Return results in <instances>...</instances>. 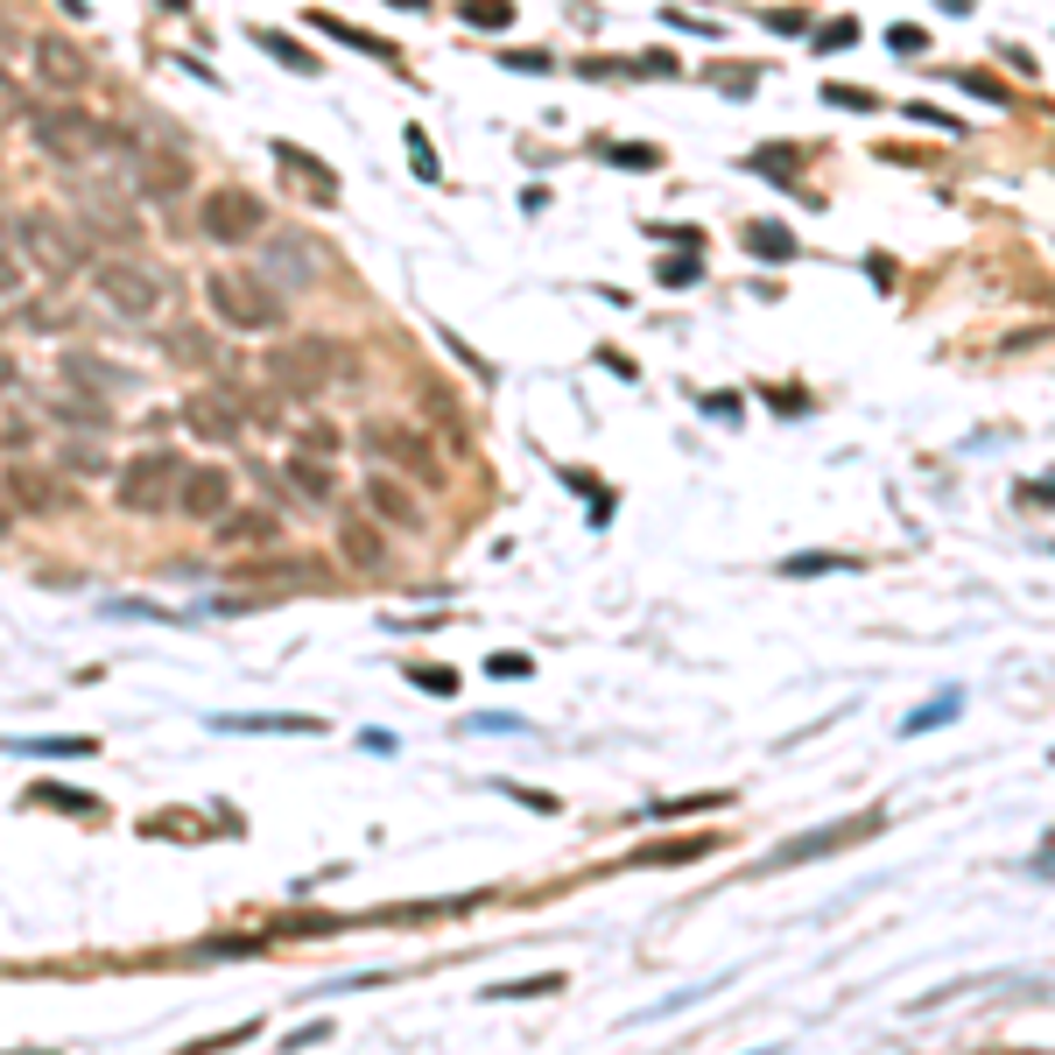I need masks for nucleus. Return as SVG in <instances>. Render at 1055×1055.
Returning <instances> with one entry per match:
<instances>
[{"label": "nucleus", "mask_w": 1055, "mask_h": 1055, "mask_svg": "<svg viewBox=\"0 0 1055 1055\" xmlns=\"http://www.w3.org/2000/svg\"><path fill=\"white\" fill-rule=\"evenodd\" d=\"M360 374V360H352L338 338H281L275 352H267V380H275V394H296V401H317L331 380H352Z\"/></svg>", "instance_id": "1"}, {"label": "nucleus", "mask_w": 1055, "mask_h": 1055, "mask_svg": "<svg viewBox=\"0 0 1055 1055\" xmlns=\"http://www.w3.org/2000/svg\"><path fill=\"white\" fill-rule=\"evenodd\" d=\"M14 247H22L28 267H42V275H78L85 261H92V240H85V226H71L64 212H50V204H28V212H14Z\"/></svg>", "instance_id": "2"}, {"label": "nucleus", "mask_w": 1055, "mask_h": 1055, "mask_svg": "<svg viewBox=\"0 0 1055 1055\" xmlns=\"http://www.w3.org/2000/svg\"><path fill=\"white\" fill-rule=\"evenodd\" d=\"M204 296H212V317L226 324V331H281V317H289L281 289L261 275V267H226V275L204 281Z\"/></svg>", "instance_id": "3"}, {"label": "nucleus", "mask_w": 1055, "mask_h": 1055, "mask_svg": "<svg viewBox=\"0 0 1055 1055\" xmlns=\"http://www.w3.org/2000/svg\"><path fill=\"white\" fill-rule=\"evenodd\" d=\"M28 134H36V148H42V155H56V162L92 155L99 141H106V148H121V141H127L121 127L85 121V113H71V106H28Z\"/></svg>", "instance_id": "4"}, {"label": "nucleus", "mask_w": 1055, "mask_h": 1055, "mask_svg": "<svg viewBox=\"0 0 1055 1055\" xmlns=\"http://www.w3.org/2000/svg\"><path fill=\"white\" fill-rule=\"evenodd\" d=\"M176 479H184V457H176V451H148V457H134V465L121 472L113 500H121L127 514H162L176 500Z\"/></svg>", "instance_id": "5"}, {"label": "nucleus", "mask_w": 1055, "mask_h": 1055, "mask_svg": "<svg viewBox=\"0 0 1055 1055\" xmlns=\"http://www.w3.org/2000/svg\"><path fill=\"white\" fill-rule=\"evenodd\" d=\"M92 281H99V296H106L121 317H155L162 296H169V289H162V275H155L148 261H99Z\"/></svg>", "instance_id": "6"}, {"label": "nucleus", "mask_w": 1055, "mask_h": 1055, "mask_svg": "<svg viewBox=\"0 0 1055 1055\" xmlns=\"http://www.w3.org/2000/svg\"><path fill=\"white\" fill-rule=\"evenodd\" d=\"M121 155H127L134 190H141V198H184V184H190V162H184V148H141V141L127 134V141H121Z\"/></svg>", "instance_id": "7"}, {"label": "nucleus", "mask_w": 1055, "mask_h": 1055, "mask_svg": "<svg viewBox=\"0 0 1055 1055\" xmlns=\"http://www.w3.org/2000/svg\"><path fill=\"white\" fill-rule=\"evenodd\" d=\"M198 226L212 233V240L240 247V240H254V233H267V204L247 198V190H212V198H204V212H198Z\"/></svg>", "instance_id": "8"}, {"label": "nucleus", "mask_w": 1055, "mask_h": 1055, "mask_svg": "<svg viewBox=\"0 0 1055 1055\" xmlns=\"http://www.w3.org/2000/svg\"><path fill=\"white\" fill-rule=\"evenodd\" d=\"M184 429H198L204 443H240V401L233 388H190L184 394Z\"/></svg>", "instance_id": "9"}, {"label": "nucleus", "mask_w": 1055, "mask_h": 1055, "mask_svg": "<svg viewBox=\"0 0 1055 1055\" xmlns=\"http://www.w3.org/2000/svg\"><path fill=\"white\" fill-rule=\"evenodd\" d=\"M366 451H380V457H394V465H409L423 486H437L443 479V465H437V451L423 443V429H401V423H374L366 429Z\"/></svg>", "instance_id": "10"}, {"label": "nucleus", "mask_w": 1055, "mask_h": 1055, "mask_svg": "<svg viewBox=\"0 0 1055 1055\" xmlns=\"http://www.w3.org/2000/svg\"><path fill=\"white\" fill-rule=\"evenodd\" d=\"M176 507L190 514V522H218V514L233 507V479L218 465H198V472H184L176 479Z\"/></svg>", "instance_id": "11"}, {"label": "nucleus", "mask_w": 1055, "mask_h": 1055, "mask_svg": "<svg viewBox=\"0 0 1055 1055\" xmlns=\"http://www.w3.org/2000/svg\"><path fill=\"white\" fill-rule=\"evenodd\" d=\"M36 71H42V85H56V92H85V78H92L85 50L64 42V36H36Z\"/></svg>", "instance_id": "12"}, {"label": "nucleus", "mask_w": 1055, "mask_h": 1055, "mask_svg": "<svg viewBox=\"0 0 1055 1055\" xmlns=\"http://www.w3.org/2000/svg\"><path fill=\"white\" fill-rule=\"evenodd\" d=\"M275 162H281V176H289L296 190H303L310 204H338V176L324 169L310 148H296V141H275Z\"/></svg>", "instance_id": "13"}, {"label": "nucleus", "mask_w": 1055, "mask_h": 1055, "mask_svg": "<svg viewBox=\"0 0 1055 1055\" xmlns=\"http://www.w3.org/2000/svg\"><path fill=\"white\" fill-rule=\"evenodd\" d=\"M0 493H8V507H28V514H56V507H64L56 479H50V472H36V465H14L8 479H0Z\"/></svg>", "instance_id": "14"}, {"label": "nucleus", "mask_w": 1055, "mask_h": 1055, "mask_svg": "<svg viewBox=\"0 0 1055 1055\" xmlns=\"http://www.w3.org/2000/svg\"><path fill=\"white\" fill-rule=\"evenodd\" d=\"M50 415L56 423H78V429H106L113 423V409H106V394H92V388H50Z\"/></svg>", "instance_id": "15"}, {"label": "nucleus", "mask_w": 1055, "mask_h": 1055, "mask_svg": "<svg viewBox=\"0 0 1055 1055\" xmlns=\"http://www.w3.org/2000/svg\"><path fill=\"white\" fill-rule=\"evenodd\" d=\"M56 374L71 380V388H92V394H121V388H134V374H121L113 360H92V352H64V366Z\"/></svg>", "instance_id": "16"}, {"label": "nucleus", "mask_w": 1055, "mask_h": 1055, "mask_svg": "<svg viewBox=\"0 0 1055 1055\" xmlns=\"http://www.w3.org/2000/svg\"><path fill=\"white\" fill-rule=\"evenodd\" d=\"M338 556H346L352 570H380V563H388V535H380L374 522H360V514H352V522L338 528Z\"/></svg>", "instance_id": "17"}, {"label": "nucleus", "mask_w": 1055, "mask_h": 1055, "mask_svg": "<svg viewBox=\"0 0 1055 1055\" xmlns=\"http://www.w3.org/2000/svg\"><path fill=\"white\" fill-rule=\"evenodd\" d=\"M218 542L226 549H267V542H281V522L275 514H218Z\"/></svg>", "instance_id": "18"}, {"label": "nucleus", "mask_w": 1055, "mask_h": 1055, "mask_svg": "<svg viewBox=\"0 0 1055 1055\" xmlns=\"http://www.w3.org/2000/svg\"><path fill=\"white\" fill-rule=\"evenodd\" d=\"M866 830H880V816H858V824H838V830H824V838H795V844H781L775 866H795V858H824V852H838L844 838H866Z\"/></svg>", "instance_id": "19"}, {"label": "nucleus", "mask_w": 1055, "mask_h": 1055, "mask_svg": "<svg viewBox=\"0 0 1055 1055\" xmlns=\"http://www.w3.org/2000/svg\"><path fill=\"white\" fill-rule=\"evenodd\" d=\"M366 500H374L380 522H394V528H423V507L409 500V486H401V479H374V486H366Z\"/></svg>", "instance_id": "20"}, {"label": "nucleus", "mask_w": 1055, "mask_h": 1055, "mask_svg": "<svg viewBox=\"0 0 1055 1055\" xmlns=\"http://www.w3.org/2000/svg\"><path fill=\"white\" fill-rule=\"evenodd\" d=\"M289 486H303V500L310 507H324V500H331V465H324V457H289Z\"/></svg>", "instance_id": "21"}, {"label": "nucleus", "mask_w": 1055, "mask_h": 1055, "mask_svg": "<svg viewBox=\"0 0 1055 1055\" xmlns=\"http://www.w3.org/2000/svg\"><path fill=\"white\" fill-rule=\"evenodd\" d=\"M92 233H106V240H134V218L113 212V198H92V204H85V240H92Z\"/></svg>", "instance_id": "22"}, {"label": "nucleus", "mask_w": 1055, "mask_h": 1055, "mask_svg": "<svg viewBox=\"0 0 1055 1055\" xmlns=\"http://www.w3.org/2000/svg\"><path fill=\"white\" fill-rule=\"evenodd\" d=\"M317 28H324V36H338V42H352V50H366V56H380V64L394 56L380 36H366V28H346V22H331V14H317Z\"/></svg>", "instance_id": "23"}, {"label": "nucleus", "mask_w": 1055, "mask_h": 1055, "mask_svg": "<svg viewBox=\"0 0 1055 1055\" xmlns=\"http://www.w3.org/2000/svg\"><path fill=\"white\" fill-rule=\"evenodd\" d=\"M746 247H753V254H767V261H789L795 254V240L781 226H746Z\"/></svg>", "instance_id": "24"}, {"label": "nucleus", "mask_w": 1055, "mask_h": 1055, "mask_svg": "<svg viewBox=\"0 0 1055 1055\" xmlns=\"http://www.w3.org/2000/svg\"><path fill=\"white\" fill-rule=\"evenodd\" d=\"M711 85H732V99H746L753 85H761V71L753 64H711Z\"/></svg>", "instance_id": "25"}, {"label": "nucleus", "mask_w": 1055, "mask_h": 1055, "mask_svg": "<svg viewBox=\"0 0 1055 1055\" xmlns=\"http://www.w3.org/2000/svg\"><path fill=\"white\" fill-rule=\"evenodd\" d=\"M275 275H296V281H310V247H296V240H275Z\"/></svg>", "instance_id": "26"}, {"label": "nucleus", "mask_w": 1055, "mask_h": 1055, "mask_svg": "<svg viewBox=\"0 0 1055 1055\" xmlns=\"http://www.w3.org/2000/svg\"><path fill=\"white\" fill-rule=\"evenodd\" d=\"M465 22H479V28H507V22H514V8H507V0H465Z\"/></svg>", "instance_id": "27"}, {"label": "nucleus", "mask_w": 1055, "mask_h": 1055, "mask_svg": "<svg viewBox=\"0 0 1055 1055\" xmlns=\"http://www.w3.org/2000/svg\"><path fill=\"white\" fill-rule=\"evenodd\" d=\"M169 352L190 360V366H204V360H212V338H204V331H169Z\"/></svg>", "instance_id": "28"}, {"label": "nucleus", "mask_w": 1055, "mask_h": 1055, "mask_svg": "<svg viewBox=\"0 0 1055 1055\" xmlns=\"http://www.w3.org/2000/svg\"><path fill=\"white\" fill-rule=\"evenodd\" d=\"M36 802H50V809H71V816H99L92 795H71V789H36Z\"/></svg>", "instance_id": "29"}, {"label": "nucleus", "mask_w": 1055, "mask_h": 1055, "mask_svg": "<svg viewBox=\"0 0 1055 1055\" xmlns=\"http://www.w3.org/2000/svg\"><path fill=\"white\" fill-rule=\"evenodd\" d=\"M303 451H310V457H331V451H338V429H331V423H310V429H303Z\"/></svg>", "instance_id": "30"}, {"label": "nucleus", "mask_w": 1055, "mask_h": 1055, "mask_svg": "<svg viewBox=\"0 0 1055 1055\" xmlns=\"http://www.w3.org/2000/svg\"><path fill=\"white\" fill-rule=\"evenodd\" d=\"M844 42H858V22H830L824 36H816V50H844Z\"/></svg>", "instance_id": "31"}, {"label": "nucleus", "mask_w": 1055, "mask_h": 1055, "mask_svg": "<svg viewBox=\"0 0 1055 1055\" xmlns=\"http://www.w3.org/2000/svg\"><path fill=\"white\" fill-rule=\"evenodd\" d=\"M14 289H22V261L0 247V296H14Z\"/></svg>", "instance_id": "32"}, {"label": "nucleus", "mask_w": 1055, "mask_h": 1055, "mask_svg": "<svg viewBox=\"0 0 1055 1055\" xmlns=\"http://www.w3.org/2000/svg\"><path fill=\"white\" fill-rule=\"evenodd\" d=\"M887 42H894V50H901V56H915V50H922V42H929V36H922V28H908V22H901V28H894V36H887Z\"/></svg>", "instance_id": "33"}, {"label": "nucleus", "mask_w": 1055, "mask_h": 1055, "mask_svg": "<svg viewBox=\"0 0 1055 1055\" xmlns=\"http://www.w3.org/2000/svg\"><path fill=\"white\" fill-rule=\"evenodd\" d=\"M409 148H415V169H423V176H437V155H429V141H423V134H409Z\"/></svg>", "instance_id": "34"}, {"label": "nucleus", "mask_w": 1055, "mask_h": 1055, "mask_svg": "<svg viewBox=\"0 0 1055 1055\" xmlns=\"http://www.w3.org/2000/svg\"><path fill=\"white\" fill-rule=\"evenodd\" d=\"M64 457H71L78 472H99V443H78V451H64Z\"/></svg>", "instance_id": "35"}, {"label": "nucleus", "mask_w": 1055, "mask_h": 1055, "mask_svg": "<svg viewBox=\"0 0 1055 1055\" xmlns=\"http://www.w3.org/2000/svg\"><path fill=\"white\" fill-rule=\"evenodd\" d=\"M662 281H696V261H662Z\"/></svg>", "instance_id": "36"}, {"label": "nucleus", "mask_w": 1055, "mask_h": 1055, "mask_svg": "<svg viewBox=\"0 0 1055 1055\" xmlns=\"http://www.w3.org/2000/svg\"><path fill=\"white\" fill-rule=\"evenodd\" d=\"M14 528V507H8V493H0V535H8Z\"/></svg>", "instance_id": "37"}, {"label": "nucleus", "mask_w": 1055, "mask_h": 1055, "mask_svg": "<svg viewBox=\"0 0 1055 1055\" xmlns=\"http://www.w3.org/2000/svg\"><path fill=\"white\" fill-rule=\"evenodd\" d=\"M409 8H423V0H409Z\"/></svg>", "instance_id": "38"}]
</instances>
